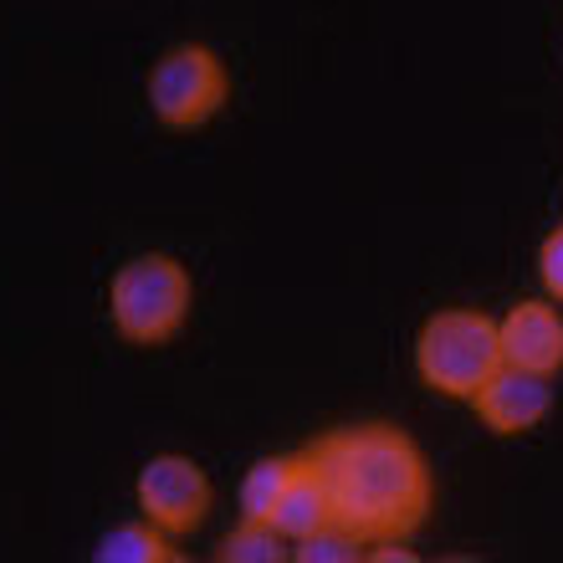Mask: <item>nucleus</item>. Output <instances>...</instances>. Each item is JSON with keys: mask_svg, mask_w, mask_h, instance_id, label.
Listing matches in <instances>:
<instances>
[{"mask_svg": "<svg viewBox=\"0 0 563 563\" xmlns=\"http://www.w3.org/2000/svg\"><path fill=\"white\" fill-rule=\"evenodd\" d=\"M323 466L333 522L374 543H410L430 522L435 507V472L410 430L389 420H358V426L323 430L308 445Z\"/></svg>", "mask_w": 563, "mask_h": 563, "instance_id": "nucleus-1", "label": "nucleus"}, {"mask_svg": "<svg viewBox=\"0 0 563 563\" xmlns=\"http://www.w3.org/2000/svg\"><path fill=\"white\" fill-rule=\"evenodd\" d=\"M190 312L195 277L175 252H134L108 277V323L129 349H169Z\"/></svg>", "mask_w": 563, "mask_h": 563, "instance_id": "nucleus-2", "label": "nucleus"}, {"mask_svg": "<svg viewBox=\"0 0 563 563\" xmlns=\"http://www.w3.org/2000/svg\"><path fill=\"white\" fill-rule=\"evenodd\" d=\"M410 364H416V379L430 395L466 405L492 374L503 369L497 318L482 308H435L416 328Z\"/></svg>", "mask_w": 563, "mask_h": 563, "instance_id": "nucleus-3", "label": "nucleus"}, {"mask_svg": "<svg viewBox=\"0 0 563 563\" xmlns=\"http://www.w3.org/2000/svg\"><path fill=\"white\" fill-rule=\"evenodd\" d=\"M144 103L159 129L195 134V129L221 119L231 103V67L210 42L164 46L144 77Z\"/></svg>", "mask_w": 563, "mask_h": 563, "instance_id": "nucleus-4", "label": "nucleus"}, {"mask_svg": "<svg viewBox=\"0 0 563 563\" xmlns=\"http://www.w3.org/2000/svg\"><path fill=\"white\" fill-rule=\"evenodd\" d=\"M134 507L169 538H195L216 512V482L185 451H154L134 476Z\"/></svg>", "mask_w": 563, "mask_h": 563, "instance_id": "nucleus-5", "label": "nucleus"}, {"mask_svg": "<svg viewBox=\"0 0 563 563\" xmlns=\"http://www.w3.org/2000/svg\"><path fill=\"white\" fill-rule=\"evenodd\" d=\"M466 405H472L476 426L487 430V435H497V441H512V435H533V430L553 416L559 395H553V379H549V374L512 369V364H503V369L492 374L487 385L476 389Z\"/></svg>", "mask_w": 563, "mask_h": 563, "instance_id": "nucleus-6", "label": "nucleus"}, {"mask_svg": "<svg viewBox=\"0 0 563 563\" xmlns=\"http://www.w3.org/2000/svg\"><path fill=\"white\" fill-rule=\"evenodd\" d=\"M497 339H503V364L533 374L563 369V308L553 297H518L512 308L497 318Z\"/></svg>", "mask_w": 563, "mask_h": 563, "instance_id": "nucleus-7", "label": "nucleus"}, {"mask_svg": "<svg viewBox=\"0 0 563 563\" xmlns=\"http://www.w3.org/2000/svg\"><path fill=\"white\" fill-rule=\"evenodd\" d=\"M272 522L282 528L287 543H297V538L318 533L323 522H333V497H328L323 466H318V456H312L308 445L297 451V472H292V482H287V492H282Z\"/></svg>", "mask_w": 563, "mask_h": 563, "instance_id": "nucleus-8", "label": "nucleus"}, {"mask_svg": "<svg viewBox=\"0 0 563 563\" xmlns=\"http://www.w3.org/2000/svg\"><path fill=\"white\" fill-rule=\"evenodd\" d=\"M179 538H169L164 528H154L148 518L119 522L92 543V563H179L185 553L175 549Z\"/></svg>", "mask_w": 563, "mask_h": 563, "instance_id": "nucleus-9", "label": "nucleus"}, {"mask_svg": "<svg viewBox=\"0 0 563 563\" xmlns=\"http://www.w3.org/2000/svg\"><path fill=\"white\" fill-rule=\"evenodd\" d=\"M297 472V451H277V456H256L252 466H246V476H241V518H262L272 522V512H277L282 492H287V482H292Z\"/></svg>", "mask_w": 563, "mask_h": 563, "instance_id": "nucleus-10", "label": "nucleus"}, {"mask_svg": "<svg viewBox=\"0 0 563 563\" xmlns=\"http://www.w3.org/2000/svg\"><path fill=\"white\" fill-rule=\"evenodd\" d=\"M287 559H292V543L282 538L277 522L262 518H241L216 549V563H287Z\"/></svg>", "mask_w": 563, "mask_h": 563, "instance_id": "nucleus-11", "label": "nucleus"}, {"mask_svg": "<svg viewBox=\"0 0 563 563\" xmlns=\"http://www.w3.org/2000/svg\"><path fill=\"white\" fill-rule=\"evenodd\" d=\"M292 563H364V538L343 522H323L318 533L292 543Z\"/></svg>", "mask_w": 563, "mask_h": 563, "instance_id": "nucleus-12", "label": "nucleus"}, {"mask_svg": "<svg viewBox=\"0 0 563 563\" xmlns=\"http://www.w3.org/2000/svg\"><path fill=\"white\" fill-rule=\"evenodd\" d=\"M538 287L563 308V225H553L549 236L538 241Z\"/></svg>", "mask_w": 563, "mask_h": 563, "instance_id": "nucleus-13", "label": "nucleus"}, {"mask_svg": "<svg viewBox=\"0 0 563 563\" xmlns=\"http://www.w3.org/2000/svg\"><path fill=\"white\" fill-rule=\"evenodd\" d=\"M364 563H420V553L410 543H374L364 549Z\"/></svg>", "mask_w": 563, "mask_h": 563, "instance_id": "nucleus-14", "label": "nucleus"}]
</instances>
